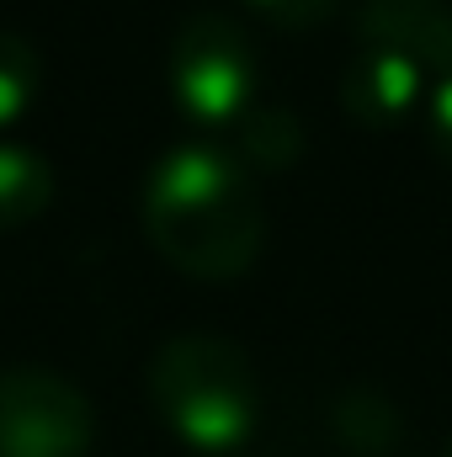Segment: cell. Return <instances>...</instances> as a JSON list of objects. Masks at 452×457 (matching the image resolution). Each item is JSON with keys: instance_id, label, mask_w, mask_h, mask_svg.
I'll list each match as a JSON object with an SVG mask.
<instances>
[{"instance_id": "12", "label": "cell", "mask_w": 452, "mask_h": 457, "mask_svg": "<svg viewBox=\"0 0 452 457\" xmlns=\"http://www.w3.org/2000/svg\"><path fill=\"white\" fill-rule=\"evenodd\" d=\"M426 133H431V149L452 165V75H437V86L426 91Z\"/></svg>"}, {"instance_id": "2", "label": "cell", "mask_w": 452, "mask_h": 457, "mask_svg": "<svg viewBox=\"0 0 452 457\" xmlns=\"http://www.w3.org/2000/svg\"><path fill=\"white\" fill-rule=\"evenodd\" d=\"M149 399L192 453H234L261 426L250 356L224 336H176L149 361Z\"/></svg>"}, {"instance_id": "1", "label": "cell", "mask_w": 452, "mask_h": 457, "mask_svg": "<svg viewBox=\"0 0 452 457\" xmlns=\"http://www.w3.org/2000/svg\"><path fill=\"white\" fill-rule=\"evenodd\" d=\"M144 234L187 277L229 282L250 271L266 245L255 176L213 144L171 149L144 187Z\"/></svg>"}, {"instance_id": "5", "label": "cell", "mask_w": 452, "mask_h": 457, "mask_svg": "<svg viewBox=\"0 0 452 457\" xmlns=\"http://www.w3.org/2000/svg\"><path fill=\"white\" fill-rule=\"evenodd\" d=\"M340 107L362 128H399L426 107V64L394 48L362 43L346 80H340Z\"/></svg>"}, {"instance_id": "7", "label": "cell", "mask_w": 452, "mask_h": 457, "mask_svg": "<svg viewBox=\"0 0 452 457\" xmlns=\"http://www.w3.org/2000/svg\"><path fill=\"white\" fill-rule=\"evenodd\" d=\"M331 426H336L340 447H351V453H362V457L394 453L399 436H405V420H399L394 399L378 394V388H346L331 404Z\"/></svg>"}, {"instance_id": "6", "label": "cell", "mask_w": 452, "mask_h": 457, "mask_svg": "<svg viewBox=\"0 0 452 457\" xmlns=\"http://www.w3.org/2000/svg\"><path fill=\"white\" fill-rule=\"evenodd\" d=\"M356 37L452 75V0H356Z\"/></svg>"}, {"instance_id": "9", "label": "cell", "mask_w": 452, "mask_h": 457, "mask_svg": "<svg viewBox=\"0 0 452 457\" xmlns=\"http://www.w3.org/2000/svg\"><path fill=\"white\" fill-rule=\"evenodd\" d=\"M234 133H239V165L250 170V165H261V170H288V165H298V154H304V128H298V117L282 112V107H250V112L234 122Z\"/></svg>"}, {"instance_id": "8", "label": "cell", "mask_w": 452, "mask_h": 457, "mask_svg": "<svg viewBox=\"0 0 452 457\" xmlns=\"http://www.w3.org/2000/svg\"><path fill=\"white\" fill-rule=\"evenodd\" d=\"M54 197V176L48 160L21 149V144H0V228L32 224Z\"/></svg>"}, {"instance_id": "4", "label": "cell", "mask_w": 452, "mask_h": 457, "mask_svg": "<svg viewBox=\"0 0 452 457\" xmlns=\"http://www.w3.org/2000/svg\"><path fill=\"white\" fill-rule=\"evenodd\" d=\"M96 436L91 399L48 367L0 372V457H86Z\"/></svg>"}, {"instance_id": "11", "label": "cell", "mask_w": 452, "mask_h": 457, "mask_svg": "<svg viewBox=\"0 0 452 457\" xmlns=\"http://www.w3.org/2000/svg\"><path fill=\"white\" fill-rule=\"evenodd\" d=\"M250 5L282 32H314V27H325L336 16L340 0H250Z\"/></svg>"}, {"instance_id": "13", "label": "cell", "mask_w": 452, "mask_h": 457, "mask_svg": "<svg viewBox=\"0 0 452 457\" xmlns=\"http://www.w3.org/2000/svg\"><path fill=\"white\" fill-rule=\"evenodd\" d=\"M448 457H452V453H448Z\"/></svg>"}, {"instance_id": "10", "label": "cell", "mask_w": 452, "mask_h": 457, "mask_svg": "<svg viewBox=\"0 0 452 457\" xmlns=\"http://www.w3.org/2000/svg\"><path fill=\"white\" fill-rule=\"evenodd\" d=\"M38 86H43L38 48L21 32H0V128L27 117V107L38 102Z\"/></svg>"}, {"instance_id": "3", "label": "cell", "mask_w": 452, "mask_h": 457, "mask_svg": "<svg viewBox=\"0 0 452 457\" xmlns=\"http://www.w3.org/2000/svg\"><path fill=\"white\" fill-rule=\"evenodd\" d=\"M261 59L219 11H192L171 37V102L197 128H234L255 107Z\"/></svg>"}]
</instances>
